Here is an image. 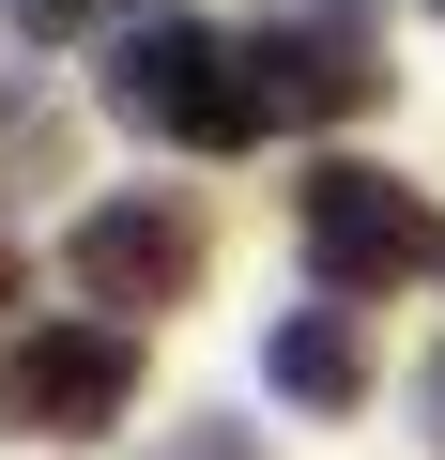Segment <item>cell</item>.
<instances>
[{"instance_id": "7a4b0ae2", "label": "cell", "mask_w": 445, "mask_h": 460, "mask_svg": "<svg viewBox=\"0 0 445 460\" xmlns=\"http://www.w3.org/2000/svg\"><path fill=\"white\" fill-rule=\"evenodd\" d=\"M445 261V215L384 169H307V277L323 292H399Z\"/></svg>"}, {"instance_id": "5b68a950", "label": "cell", "mask_w": 445, "mask_h": 460, "mask_svg": "<svg viewBox=\"0 0 445 460\" xmlns=\"http://www.w3.org/2000/svg\"><path fill=\"white\" fill-rule=\"evenodd\" d=\"M262 384H277V399H323V414H338V399L369 384V353H353V323H338V307H292V323L262 338Z\"/></svg>"}, {"instance_id": "3957f363", "label": "cell", "mask_w": 445, "mask_h": 460, "mask_svg": "<svg viewBox=\"0 0 445 460\" xmlns=\"http://www.w3.org/2000/svg\"><path fill=\"white\" fill-rule=\"evenodd\" d=\"M138 399V323H31L16 353H0V414L16 429H62V445H93L108 414Z\"/></svg>"}, {"instance_id": "277c9868", "label": "cell", "mask_w": 445, "mask_h": 460, "mask_svg": "<svg viewBox=\"0 0 445 460\" xmlns=\"http://www.w3.org/2000/svg\"><path fill=\"white\" fill-rule=\"evenodd\" d=\"M62 261H77V292H93L108 323H154V307L200 292V215H184V199H93V215L62 230Z\"/></svg>"}, {"instance_id": "6da1fadb", "label": "cell", "mask_w": 445, "mask_h": 460, "mask_svg": "<svg viewBox=\"0 0 445 460\" xmlns=\"http://www.w3.org/2000/svg\"><path fill=\"white\" fill-rule=\"evenodd\" d=\"M108 108L154 123V138H200V154H246L262 138V93H246V47L200 31L184 0H138L108 31Z\"/></svg>"}, {"instance_id": "8992f818", "label": "cell", "mask_w": 445, "mask_h": 460, "mask_svg": "<svg viewBox=\"0 0 445 460\" xmlns=\"http://www.w3.org/2000/svg\"><path fill=\"white\" fill-rule=\"evenodd\" d=\"M154 460H262V445H246V429H169Z\"/></svg>"}, {"instance_id": "52a82bcc", "label": "cell", "mask_w": 445, "mask_h": 460, "mask_svg": "<svg viewBox=\"0 0 445 460\" xmlns=\"http://www.w3.org/2000/svg\"><path fill=\"white\" fill-rule=\"evenodd\" d=\"M0 16H16V31H77L93 0H0Z\"/></svg>"}, {"instance_id": "ba28073f", "label": "cell", "mask_w": 445, "mask_h": 460, "mask_svg": "<svg viewBox=\"0 0 445 460\" xmlns=\"http://www.w3.org/2000/svg\"><path fill=\"white\" fill-rule=\"evenodd\" d=\"M414 399H430V445H445V353H430V384H414Z\"/></svg>"}, {"instance_id": "9c48e42d", "label": "cell", "mask_w": 445, "mask_h": 460, "mask_svg": "<svg viewBox=\"0 0 445 460\" xmlns=\"http://www.w3.org/2000/svg\"><path fill=\"white\" fill-rule=\"evenodd\" d=\"M0 307H16V246H0Z\"/></svg>"}]
</instances>
